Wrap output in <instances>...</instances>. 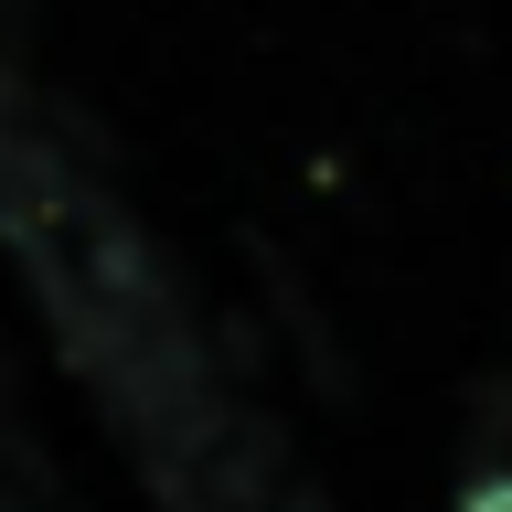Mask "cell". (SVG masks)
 <instances>
[{
	"label": "cell",
	"mask_w": 512,
	"mask_h": 512,
	"mask_svg": "<svg viewBox=\"0 0 512 512\" xmlns=\"http://www.w3.org/2000/svg\"><path fill=\"white\" fill-rule=\"evenodd\" d=\"M470 459H512V374L470 384Z\"/></svg>",
	"instance_id": "1"
},
{
	"label": "cell",
	"mask_w": 512,
	"mask_h": 512,
	"mask_svg": "<svg viewBox=\"0 0 512 512\" xmlns=\"http://www.w3.org/2000/svg\"><path fill=\"white\" fill-rule=\"evenodd\" d=\"M459 512H512V459H459Z\"/></svg>",
	"instance_id": "2"
}]
</instances>
